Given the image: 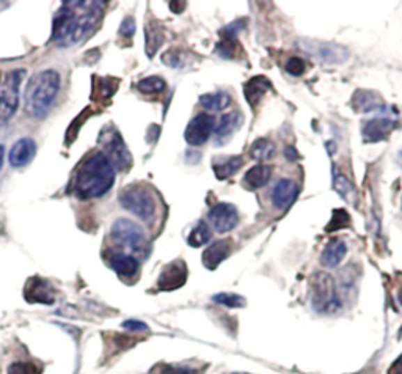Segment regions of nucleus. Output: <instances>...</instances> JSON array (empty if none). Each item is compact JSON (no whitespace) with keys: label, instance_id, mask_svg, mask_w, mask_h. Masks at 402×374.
Instances as JSON below:
<instances>
[{"label":"nucleus","instance_id":"f257e3e1","mask_svg":"<svg viewBox=\"0 0 402 374\" xmlns=\"http://www.w3.org/2000/svg\"><path fill=\"white\" fill-rule=\"evenodd\" d=\"M101 2H65L52 22V41L71 47L82 41L102 17Z\"/></svg>","mask_w":402,"mask_h":374},{"label":"nucleus","instance_id":"f03ea898","mask_svg":"<svg viewBox=\"0 0 402 374\" xmlns=\"http://www.w3.org/2000/svg\"><path fill=\"white\" fill-rule=\"evenodd\" d=\"M115 182V167L102 151L93 153L79 165L72 189L80 200L104 197Z\"/></svg>","mask_w":402,"mask_h":374},{"label":"nucleus","instance_id":"7ed1b4c3","mask_svg":"<svg viewBox=\"0 0 402 374\" xmlns=\"http://www.w3.org/2000/svg\"><path fill=\"white\" fill-rule=\"evenodd\" d=\"M60 85V75L55 70H45L30 79L24 104L27 115L36 120L45 118L57 100Z\"/></svg>","mask_w":402,"mask_h":374},{"label":"nucleus","instance_id":"20e7f679","mask_svg":"<svg viewBox=\"0 0 402 374\" xmlns=\"http://www.w3.org/2000/svg\"><path fill=\"white\" fill-rule=\"evenodd\" d=\"M120 205L141 220H151L156 214V201L145 187L131 186L121 191Z\"/></svg>","mask_w":402,"mask_h":374},{"label":"nucleus","instance_id":"39448f33","mask_svg":"<svg viewBox=\"0 0 402 374\" xmlns=\"http://www.w3.org/2000/svg\"><path fill=\"white\" fill-rule=\"evenodd\" d=\"M99 140H101L102 145V153L106 155L109 161L112 162L115 169L126 170L131 167L132 156L118 132L112 130V127H106Z\"/></svg>","mask_w":402,"mask_h":374},{"label":"nucleus","instance_id":"423d86ee","mask_svg":"<svg viewBox=\"0 0 402 374\" xmlns=\"http://www.w3.org/2000/svg\"><path fill=\"white\" fill-rule=\"evenodd\" d=\"M112 237L116 242L125 245L132 252H144L146 237L144 230L129 219H118L112 226Z\"/></svg>","mask_w":402,"mask_h":374},{"label":"nucleus","instance_id":"0eeeda50","mask_svg":"<svg viewBox=\"0 0 402 374\" xmlns=\"http://www.w3.org/2000/svg\"><path fill=\"white\" fill-rule=\"evenodd\" d=\"M24 79V70L13 71L0 93V121H8L20 106V88Z\"/></svg>","mask_w":402,"mask_h":374},{"label":"nucleus","instance_id":"6e6552de","mask_svg":"<svg viewBox=\"0 0 402 374\" xmlns=\"http://www.w3.org/2000/svg\"><path fill=\"white\" fill-rule=\"evenodd\" d=\"M333 280L330 275L320 274L316 277L313 283V304L320 311H332L339 306L337 296H335V286H333Z\"/></svg>","mask_w":402,"mask_h":374},{"label":"nucleus","instance_id":"1a4fd4ad","mask_svg":"<svg viewBox=\"0 0 402 374\" xmlns=\"http://www.w3.org/2000/svg\"><path fill=\"white\" fill-rule=\"evenodd\" d=\"M214 127H215V120L212 115H209V114L196 115L195 118L189 123V126L185 127V132H184L185 142L194 146H200L203 143H206L209 137H211Z\"/></svg>","mask_w":402,"mask_h":374},{"label":"nucleus","instance_id":"9d476101","mask_svg":"<svg viewBox=\"0 0 402 374\" xmlns=\"http://www.w3.org/2000/svg\"><path fill=\"white\" fill-rule=\"evenodd\" d=\"M209 220L217 233L231 231L239 222V212L236 206L230 203H219L209 211Z\"/></svg>","mask_w":402,"mask_h":374},{"label":"nucleus","instance_id":"9b49d317","mask_svg":"<svg viewBox=\"0 0 402 374\" xmlns=\"http://www.w3.org/2000/svg\"><path fill=\"white\" fill-rule=\"evenodd\" d=\"M185 280H187V267H185V263L181 260H176L162 269L160 277L157 280V285L160 290L171 291L176 290L179 286H183L185 283Z\"/></svg>","mask_w":402,"mask_h":374},{"label":"nucleus","instance_id":"f8f14e48","mask_svg":"<svg viewBox=\"0 0 402 374\" xmlns=\"http://www.w3.org/2000/svg\"><path fill=\"white\" fill-rule=\"evenodd\" d=\"M297 194H299L297 182L294 180H289V178H283V180L275 184L274 191H272V203L278 210H288L294 203Z\"/></svg>","mask_w":402,"mask_h":374},{"label":"nucleus","instance_id":"ddd939ff","mask_svg":"<svg viewBox=\"0 0 402 374\" xmlns=\"http://www.w3.org/2000/svg\"><path fill=\"white\" fill-rule=\"evenodd\" d=\"M35 153H36V143L33 139H29V137L20 139L10 151V156H8L10 165L16 169L26 167V165L33 159Z\"/></svg>","mask_w":402,"mask_h":374},{"label":"nucleus","instance_id":"4468645a","mask_svg":"<svg viewBox=\"0 0 402 374\" xmlns=\"http://www.w3.org/2000/svg\"><path fill=\"white\" fill-rule=\"evenodd\" d=\"M233 242L231 239H220V241H215L214 244L209 245L203 254V265L205 267L214 271L222 261H225L231 254Z\"/></svg>","mask_w":402,"mask_h":374},{"label":"nucleus","instance_id":"2eb2a0df","mask_svg":"<svg viewBox=\"0 0 402 374\" xmlns=\"http://www.w3.org/2000/svg\"><path fill=\"white\" fill-rule=\"evenodd\" d=\"M24 296H26V299L30 300V302L40 304H52L55 300L52 286L38 277L29 280L26 290H24Z\"/></svg>","mask_w":402,"mask_h":374},{"label":"nucleus","instance_id":"dca6fc26","mask_svg":"<svg viewBox=\"0 0 402 374\" xmlns=\"http://www.w3.org/2000/svg\"><path fill=\"white\" fill-rule=\"evenodd\" d=\"M394 127V121L388 118H374L364 123L363 137L366 142H379L385 139Z\"/></svg>","mask_w":402,"mask_h":374},{"label":"nucleus","instance_id":"f3484780","mask_svg":"<svg viewBox=\"0 0 402 374\" xmlns=\"http://www.w3.org/2000/svg\"><path fill=\"white\" fill-rule=\"evenodd\" d=\"M346 254H348V245L341 239H332L325 245L323 255H320V265L324 267H337L341 265Z\"/></svg>","mask_w":402,"mask_h":374},{"label":"nucleus","instance_id":"a211bd4d","mask_svg":"<svg viewBox=\"0 0 402 374\" xmlns=\"http://www.w3.org/2000/svg\"><path fill=\"white\" fill-rule=\"evenodd\" d=\"M109 263H110V267H112L114 271L120 275V277L131 279L139 272V261L135 260L132 255L120 254V252L114 254L109 258Z\"/></svg>","mask_w":402,"mask_h":374},{"label":"nucleus","instance_id":"6ab92c4d","mask_svg":"<svg viewBox=\"0 0 402 374\" xmlns=\"http://www.w3.org/2000/svg\"><path fill=\"white\" fill-rule=\"evenodd\" d=\"M269 90L270 82L269 79H265L264 76L252 77L249 82L244 84V96L252 107H256V104L261 101V98L268 93Z\"/></svg>","mask_w":402,"mask_h":374},{"label":"nucleus","instance_id":"aec40b11","mask_svg":"<svg viewBox=\"0 0 402 374\" xmlns=\"http://www.w3.org/2000/svg\"><path fill=\"white\" fill-rule=\"evenodd\" d=\"M270 176H272V169L269 167V165L258 164L245 173L244 186L247 189H250V191H255V189L265 186V184L269 182Z\"/></svg>","mask_w":402,"mask_h":374},{"label":"nucleus","instance_id":"412c9836","mask_svg":"<svg viewBox=\"0 0 402 374\" xmlns=\"http://www.w3.org/2000/svg\"><path fill=\"white\" fill-rule=\"evenodd\" d=\"M239 125H240L239 112L225 114L220 118L217 127H215V140H217V142H224V140L230 139L233 136V132L239 127Z\"/></svg>","mask_w":402,"mask_h":374},{"label":"nucleus","instance_id":"4be33fe9","mask_svg":"<svg viewBox=\"0 0 402 374\" xmlns=\"http://www.w3.org/2000/svg\"><path fill=\"white\" fill-rule=\"evenodd\" d=\"M244 159L240 156H231V157H224L220 162H214V171L217 180H226L231 175L236 173V171L242 167Z\"/></svg>","mask_w":402,"mask_h":374},{"label":"nucleus","instance_id":"5701e85b","mask_svg":"<svg viewBox=\"0 0 402 374\" xmlns=\"http://www.w3.org/2000/svg\"><path fill=\"white\" fill-rule=\"evenodd\" d=\"M231 98L225 91H219V93H209L203 95L200 98V104L208 110H214V112H219V110H224L230 106Z\"/></svg>","mask_w":402,"mask_h":374},{"label":"nucleus","instance_id":"b1692460","mask_svg":"<svg viewBox=\"0 0 402 374\" xmlns=\"http://www.w3.org/2000/svg\"><path fill=\"white\" fill-rule=\"evenodd\" d=\"M164 41V30L159 24H148L146 26V54L153 57Z\"/></svg>","mask_w":402,"mask_h":374},{"label":"nucleus","instance_id":"393cba45","mask_svg":"<svg viewBox=\"0 0 402 374\" xmlns=\"http://www.w3.org/2000/svg\"><path fill=\"white\" fill-rule=\"evenodd\" d=\"M209 239H211V230H209V225L205 222V220H200L195 228L190 231L187 242L192 245V247H201V245H206L209 242Z\"/></svg>","mask_w":402,"mask_h":374},{"label":"nucleus","instance_id":"a878e982","mask_svg":"<svg viewBox=\"0 0 402 374\" xmlns=\"http://www.w3.org/2000/svg\"><path fill=\"white\" fill-rule=\"evenodd\" d=\"M275 153V146L272 145L268 139H258L253 142L250 148V156L255 161H268Z\"/></svg>","mask_w":402,"mask_h":374},{"label":"nucleus","instance_id":"bb28decb","mask_svg":"<svg viewBox=\"0 0 402 374\" xmlns=\"http://www.w3.org/2000/svg\"><path fill=\"white\" fill-rule=\"evenodd\" d=\"M137 88L145 95H156L165 90V81L162 77H157V76L145 77L137 84Z\"/></svg>","mask_w":402,"mask_h":374},{"label":"nucleus","instance_id":"cd10ccee","mask_svg":"<svg viewBox=\"0 0 402 374\" xmlns=\"http://www.w3.org/2000/svg\"><path fill=\"white\" fill-rule=\"evenodd\" d=\"M214 302H217L220 305L230 306V309H240V306L245 305L244 297H240L239 294H231V293H222V294H215L212 297Z\"/></svg>","mask_w":402,"mask_h":374},{"label":"nucleus","instance_id":"c85d7f7f","mask_svg":"<svg viewBox=\"0 0 402 374\" xmlns=\"http://www.w3.org/2000/svg\"><path fill=\"white\" fill-rule=\"evenodd\" d=\"M350 225V219H349V214L346 212L344 210H335L333 211V216L330 224L327 225V231H335L339 228H346V226Z\"/></svg>","mask_w":402,"mask_h":374},{"label":"nucleus","instance_id":"c756f323","mask_svg":"<svg viewBox=\"0 0 402 374\" xmlns=\"http://www.w3.org/2000/svg\"><path fill=\"white\" fill-rule=\"evenodd\" d=\"M284 70H286L291 76H302L307 70V63L304 59L300 57H291L286 65H284Z\"/></svg>","mask_w":402,"mask_h":374},{"label":"nucleus","instance_id":"7c9ffc66","mask_svg":"<svg viewBox=\"0 0 402 374\" xmlns=\"http://www.w3.org/2000/svg\"><path fill=\"white\" fill-rule=\"evenodd\" d=\"M333 189L346 198L352 192V184L346 180V176L335 173V178H333Z\"/></svg>","mask_w":402,"mask_h":374},{"label":"nucleus","instance_id":"2f4dec72","mask_svg":"<svg viewBox=\"0 0 402 374\" xmlns=\"http://www.w3.org/2000/svg\"><path fill=\"white\" fill-rule=\"evenodd\" d=\"M8 374H38L36 368L30 364H22V361H16L11 364L8 368Z\"/></svg>","mask_w":402,"mask_h":374},{"label":"nucleus","instance_id":"473e14b6","mask_svg":"<svg viewBox=\"0 0 402 374\" xmlns=\"http://www.w3.org/2000/svg\"><path fill=\"white\" fill-rule=\"evenodd\" d=\"M134 33H135V21L132 17H126V20L121 22L120 35L126 36V38H131V36H134Z\"/></svg>","mask_w":402,"mask_h":374},{"label":"nucleus","instance_id":"72a5a7b5","mask_svg":"<svg viewBox=\"0 0 402 374\" xmlns=\"http://www.w3.org/2000/svg\"><path fill=\"white\" fill-rule=\"evenodd\" d=\"M123 327H125L126 330H129V332H145V330H148V326H146L145 322L135 321V320L125 321V322H123Z\"/></svg>","mask_w":402,"mask_h":374},{"label":"nucleus","instance_id":"f704fd0d","mask_svg":"<svg viewBox=\"0 0 402 374\" xmlns=\"http://www.w3.org/2000/svg\"><path fill=\"white\" fill-rule=\"evenodd\" d=\"M160 374H198L195 370L192 368H185V366H165Z\"/></svg>","mask_w":402,"mask_h":374},{"label":"nucleus","instance_id":"c9c22d12","mask_svg":"<svg viewBox=\"0 0 402 374\" xmlns=\"http://www.w3.org/2000/svg\"><path fill=\"white\" fill-rule=\"evenodd\" d=\"M388 374H402V355H399L398 360H396L392 368H389Z\"/></svg>","mask_w":402,"mask_h":374},{"label":"nucleus","instance_id":"e433bc0d","mask_svg":"<svg viewBox=\"0 0 402 374\" xmlns=\"http://www.w3.org/2000/svg\"><path fill=\"white\" fill-rule=\"evenodd\" d=\"M3 153H5L3 145H0V170H2V165H3Z\"/></svg>","mask_w":402,"mask_h":374},{"label":"nucleus","instance_id":"4c0bfd02","mask_svg":"<svg viewBox=\"0 0 402 374\" xmlns=\"http://www.w3.org/2000/svg\"><path fill=\"white\" fill-rule=\"evenodd\" d=\"M398 299H399V302L402 304V290L399 291V294H398Z\"/></svg>","mask_w":402,"mask_h":374},{"label":"nucleus","instance_id":"58836bf2","mask_svg":"<svg viewBox=\"0 0 402 374\" xmlns=\"http://www.w3.org/2000/svg\"><path fill=\"white\" fill-rule=\"evenodd\" d=\"M231 374H238V373H231Z\"/></svg>","mask_w":402,"mask_h":374}]
</instances>
